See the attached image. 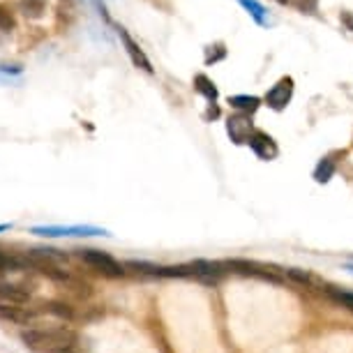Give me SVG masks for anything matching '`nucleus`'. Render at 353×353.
<instances>
[{"instance_id": "ddd939ff", "label": "nucleus", "mask_w": 353, "mask_h": 353, "mask_svg": "<svg viewBox=\"0 0 353 353\" xmlns=\"http://www.w3.org/2000/svg\"><path fill=\"white\" fill-rule=\"evenodd\" d=\"M19 10L26 19H42L46 12V0H19Z\"/></svg>"}, {"instance_id": "7ed1b4c3", "label": "nucleus", "mask_w": 353, "mask_h": 353, "mask_svg": "<svg viewBox=\"0 0 353 353\" xmlns=\"http://www.w3.org/2000/svg\"><path fill=\"white\" fill-rule=\"evenodd\" d=\"M79 259L85 263V265H90L92 270H97V272H102L104 277H123L125 272V263H121L118 259H113L111 254H106V252L102 250H79Z\"/></svg>"}, {"instance_id": "20e7f679", "label": "nucleus", "mask_w": 353, "mask_h": 353, "mask_svg": "<svg viewBox=\"0 0 353 353\" xmlns=\"http://www.w3.org/2000/svg\"><path fill=\"white\" fill-rule=\"evenodd\" d=\"M291 97H293V79L284 77L265 92V104H268L272 111H284L286 106H289Z\"/></svg>"}, {"instance_id": "9d476101", "label": "nucleus", "mask_w": 353, "mask_h": 353, "mask_svg": "<svg viewBox=\"0 0 353 353\" xmlns=\"http://www.w3.org/2000/svg\"><path fill=\"white\" fill-rule=\"evenodd\" d=\"M30 291H26L23 286L19 284H8V282H0V303H23L28 301Z\"/></svg>"}, {"instance_id": "39448f33", "label": "nucleus", "mask_w": 353, "mask_h": 353, "mask_svg": "<svg viewBox=\"0 0 353 353\" xmlns=\"http://www.w3.org/2000/svg\"><path fill=\"white\" fill-rule=\"evenodd\" d=\"M190 270H192V277L201 279L205 284H217L219 279L224 277L226 265L217 261H205V259H196V261L190 263Z\"/></svg>"}, {"instance_id": "aec40b11", "label": "nucleus", "mask_w": 353, "mask_h": 353, "mask_svg": "<svg viewBox=\"0 0 353 353\" xmlns=\"http://www.w3.org/2000/svg\"><path fill=\"white\" fill-rule=\"evenodd\" d=\"M0 30L3 32L14 30V17H12L5 8H0Z\"/></svg>"}, {"instance_id": "f03ea898", "label": "nucleus", "mask_w": 353, "mask_h": 353, "mask_svg": "<svg viewBox=\"0 0 353 353\" xmlns=\"http://www.w3.org/2000/svg\"><path fill=\"white\" fill-rule=\"evenodd\" d=\"M35 236H44V238H92V236H109L106 229H99V226L92 224H46V226H35L32 229Z\"/></svg>"}, {"instance_id": "2eb2a0df", "label": "nucleus", "mask_w": 353, "mask_h": 353, "mask_svg": "<svg viewBox=\"0 0 353 353\" xmlns=\"http://www.w3.org/2000/svg\"><path fill=\"white\" fill-rule=\"evenodd\" d=\"M44 312H49V314L58 316V319H63V321H72V319H74V310H72L70 305H68V303H63V301H51V303H46V305H44Z\"/></svg>"}, {"instance_id": "6e6552de", "label": "nucleus", "mask_w": 353, "mask_h": 353, "mask_svg": "<svg viewBox=\"0 0 353 353\" xmlns=\"http://www.w3.org/2000/svg\"><path fill=\"white\" fill-rule=\"evenodd\" d=\"M118 37L123 39V44H125V51H128V56H130V61L137 65L139 70H143V72H148V74H152V65L148 61V56L143 53V49L139 46L134 39L130 37V32L123 28V26H118Z\"/></svg>"}, {"instance_id": "6ab92c4d", "label": "nucleus", "mask_w": 353, "mask_h": 353, "mask_svg": "<svg viewBox=\"0 0 353 353\" xmlns=\"http://www.w3.org/2000/svg\"><path fill=\"white\" fill-rule=\"evenodd\" d=\"M328 293H330L332 298H335L337 303H342L346 310L353 312V293H349V291H335V289H328Z\"/></svg>"}, {"instance_id": "1a4fd4ad", "label": "nucleus", "mask_w": 353, "mask_h": 353, "mask_svg": "<svg viewBox=\"0 0 353 353\" xmlns=\"http://www.w3.org/2000/svg\"><path fill=\"white\" fill-rule=\"evenodd\" d=\"M0 319L17 325H30V321L35 319V312L28 307H19L17 303H0Z\"/></svg>"}, {"instance_id": "393cba45", "label": "nucleus", "mask_w": 353, "mask_h": 353, "mask_svg": "<svg viewBox=\"0 0 353 353\" xmlns=\"http://www.w3.org/2000/svg\"><path fill=\"white\" fill-rule=\"evenodd\" d=\"M346 270H351V272H353V263H351V265H346Z\"/></svg>"}, {"instance_id": "423d86ee", "label": "nucleus", "mask_w": 353, "mask_h": 353, "mask_svg": "<svg viewBox=\"0 0 353 353\" xmlns=\"http://www.w3.org/2000/svg\"><path fill=\"white\" fill-rule=\"evenodd\" d=\"M248 143H250V148L254 150V155L259 159H265V162H270V159H275L279 155V148H277L275 139H272L270 134H265V132L254 130Z\"/></svg>"}, {"instance_id": "b1692460", "label": "nucleus", "mask_w": 353, "mask_h": 353, "mask_svg": "<svg viewBox=\"0 0 353 353\" xmlns=\"http://www.w3.org/2000/svg\"><path fill=\"white\" fill-rule=\"evenodd\" d=\"M12 229V224H0V233H3V231H10Z\"/></svg>"}, {"instance_id": "f8f14e48", "label": "nucleus", "mask_w": 353, "mask_h": 353, "mask_svg": "<svg viewBox=\"0 0 353 353\" xmlns=\"http://www.w3.org/2000/svg\"><path fill=\"white\" fill-rule=\"evenodd\" d=\"M194 90L196 92H201V95L208 99L210 104H215L217 102V97H219V92H217V85L210 81L205 74H196L194 77Z\"/></svg>"}, {"instance_id": "9b49d317", "label": "nucleus", "mask_w": 353, "mask_h": 353, "mask_svg": "<svg viewBox=\"0 0 353 353\" xmlns=\"http://www.w3.org/2000/svg\"><path fill=\"white\" fill-rule=\"evenodd\" d=\"M229 104L236 111L245 113V116H252V113L261 106V99L254 97V95H233V97H229Z\"/></svg>"}, {"instance_id": "0eeeda50", "label": "nucleus", "mask_w": 353, "mask_h": 353, "mask_svg": "<svg viewBox=\"0 0 353 353\" xmlns=\"http://www.w3.org/2000/svg\"><path fill=\"white\" fill-rule=\"evenodd\" d=\"M226 132H229L231 141L243 145L250 141L252 132H254V125H252L250 116H245V113H238V116H231L229 121H226Z\"/></svg>"}, {"instance_id": "f257e3e1", "label": "nucleus", "mask_w": 353, "mask_h": 353, "mask_svg": "<svg viewBox=\"0 0 353 353\" xmlns=\"http://www.w3.org/2000/svg\"><path fill=\"white\" fill-rule=\"evenodd\" d=\"M21 339L26 346L39 351H72V344L77 342V335L65 325H56V328H26L21 332Z\"/></svg>"}, {"instance_id": "f3484780", "label": "nucleus", "mask_w": 353, "mask_h": 353, "mask_svg": "<svg viewBox=\"0 0 353 353\" xmlns=\"http://www.w3.org/2000/svg\"><path fill=\"white\" fill-rule=\"evenodd\" d=\"M279 5H289V8H296L303 14H314L319 10V0H275Z\"/></svg>"}, {"instance_id": "5701e85b", "label": "nucleus", "mask_w": 353, "mask_h": 353, "mask_svg": "<svg viewBox=\"0 0 353 353\" xmlns=\"http://www.w3.org/2000/svg\"><path fill=\"white\" fill-rule=\"evenodd\" d=\"M8 81H12V79H10L8 74H5L3 70H0V83H8Z\"/></svg>"}, {"instance_id": "4468645a", "label": "nucleus", "mask_w": 353, "mask_h": 353, "mask_svg": "<svg viewBox=\"0 0 353 353\" xmlns=\"http://www.w3.org/2000/svg\"><path fill=\"white\" fill-rule=\"evenodd\" d=\"M238 3L248 10V14L254 19L259 26H268V12H265V8L259 0H238Z\"/></svg>"}, {"instance_id": "412c9836", "label": "nucleus", "mask_w": 353, "mask_h": 353, "mask_svg": "<svg viewBox=\"0 0 353 353\" xmlns=\"http://www.w3.org/2000/svg\"><path fill=\"white\" fill-rule=\"evenodd\" d=\"M219 116V109H217V104H210L208 106V111H205V121H215V118Z\"/></svg>"}, {"instance_id": "dca6fc26", "label": "nucleus", "mask_w": 353, "mask_h": 353, "mask_svg": "<svg viewBox=\"0 0 353 353\" xmlns=\"http://www.w3.org/2000/svg\"><path fill=\"white\" fill-rule=\"evenodd\" d=\"M332 176H335V162H332L330 157H323L314 169V181L316 183H328Z\"/></svg>"}, {"instance_id": "4be33fe9", "label": "nucleus", "mask_w": 353, "mask_h": 353, "mask_svg": "<svg viewBox=\"0 0 353 353\" xmlns=\"http://www.w3.org/2000/svg\"><path fill=\"white\" fill-rule=\"evenodd\" d=\"M339 19H342V23L346 26V28L353 30V14H351V12H342V14H339Z\"/></svg>"}, {"instance_id": "a211bd4d", "label": "nucleus", "mask_w": 353, "mask_h": 353, "mask_svg": "<svg viewBox=\"0 0 353 353\" xmlns=\"http://www.w3.org/2000/svg\"><path fill=\"white\" fill-rule=\"evenodd\" d=\"M226 58V46L224 42H215V44H208L205 46V65H215L219 61Z\"/></svg>"}]
</instances>
